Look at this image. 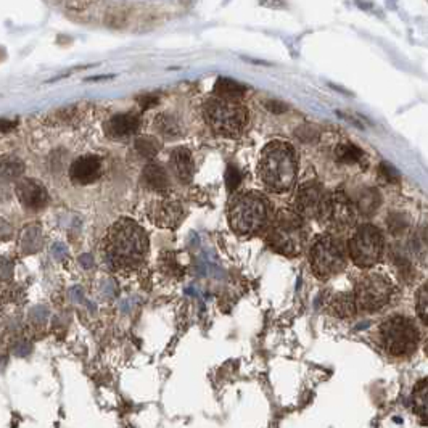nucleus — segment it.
Wrapping results in <instances>:
<instances>
[{
    "label": "nucleus",
    "instance_id": "f257e3e1",
    "mask_svg": "<svg viewBox=\"0 0 428 428\" xmlns=\"http://www.w3.org/2000/svg\"><path fill=\"white\" fill-rule=\"evenodd\" d=\"M103 256L108 268L118 274L127 276L139 271L148 256L145 229L131 218L118 219L105 235Z\"/></svg>",
    "mask_w": 428,
    "mask_h": 428
},
{
    "label": "nucleus",
    "instance_id": "c85d7f7f",
    "mask_svg": "<svg viewBox=\"0 0 428 428\" xmlns=\"http://www.w3.org/2000/svg\"><path fill=\"white\" fill-rule=\"evenodd\" d=\"M380 174H382V177L385 179V181H388V182H398L400 181V172L396 171L392 165L382 163L380 165Z\"/></svg>",
    "mask_w": 428,
    "mask_h": 428
},
{
    "label": "nucleus",
    "instance_id": "0eeeda50",
    "mask_svg": "<svg viewBox=\"0 0 428 428\" xmlns=\"http://www.w3.org/2000/svg\"><path fill=\"white\" fill-rule=\"evenodd\" d=\"M383 350L393 357H409L417 350L420 332L415 322L406 315H392L380 325Z\"/></svg>",
    "mask_w": 428,
    "mask_h": 428
},
{
    "label": "nucleus",
    "instance_id": "4be33fe9",
    "mask_svg": "<svg viewBox=\"0 0 428 428\" xmlns=\"http://www.w3.org/2000/svg\"><path fill=\"white\" fill-rule=\"evenodd\" d=\"M332 311L335 315L338 318H351L353 314L356 313V301H355V295H337L332 301Z\"/></svg>",
    "mask_w": 428,
    "mask_h": 428
},
{
    "label": "nucleus",
    "instance_id": "cd10ccee",
    "mask_svg": "<svg viewBox=\"0 0 428 428\" xmlns=\"http://www.w3.org/2000/svg\"><path fill=\"white\" fill-rule=\"evenodd\" d=\"M240 179H241V176H240L237 167L229 166L227 174H226V181H227V189H229V192H231V194H234V190L237 189V185L240 184Z\"/></svg>",
    "mask_w": 428,
    "mask_h": 428
},
{
    "label": "nucleus",
    "instance_id": "412c9836",
    "mask_svg": "<svg viewBox=\"0 0 428 428\" xmlns=\"http://www.w3.org/2000/svg\"><path fill=\"white\" fill-rule=\"evenodd\" d=\"M335 158L343 165H357L364 158V152L353 142H341L335 148Z\"/></svg>",
    "mask_w": 428,
    "mask_h": 428
},
{
    "label": "nucleus",
    "instance_id": "1a4fd4ad",
    "mask_svg": "<svg viewBox=\"0 0 428 428\" xmlns=\"http://www.w3.org/2000/svg\"><path fill=\"white\" fill-rule=\"evenodd\" d=\"M353 295H355L357 309L365 313H375L392 301L393 283L390 282L388 277L370 272L359 278Z\"/></svg>",
    "mask_w": 428,
    "mask_h": 428
},
{
    "label": "nucleus",
    "instance_id": "f8f14e48",
    "mask_svg": "<svg viewBox=\"0 0 428 428\" xmlns=\"http://www.w3.org/2000/svg\"><path fill=\"white\" fill-rule=\"evenodd\" d=\"M103 174L102 160L97 155H83L70 166V179L76 185L95 184Z\"/></svg>",
    "mask_w": 428,
    "mask_h": 428
},
{
    "label": "nucleus",
    "instance_id": "4468645a",
    "mask_svg": "<svg viewBox=\"0 0 428 428\" xmlns=\"http://www.w3.org/2000/svg\"><path fill=\"white\" fill-rule=\"evenodd\" d=\"M139 126L140 118L135 113H118L105 122V132L113 139H122L137 132Z\"/></svg>",
    "mask_w": 428,
    "mask_h": 428
},
{
    "label": "nucleus",
    "instance_id": "5701e85b",
    "mask_svg": "<svg viewBox=\"0 0 428 428\" xmlns=\"http://www.w3.org/2000/svg\"><path fill=\"white\" fill-rule=\"evenodd\" d=\"M134 148L142 158H155L161 150V142L153 135H140L135 139Z\"/></svg>",
    "mask_w": 428,
    "mask_h": 428
},
{
    "label": "nucleus",
    "instance_id": "2f4dec72",
    "mask_svg": "<svg viewBox=\"0 0 428 428\" xmlns=\"http://www.w3.org/2000/svg\"><path fill=\"white\" fill-rule=\"evenodd\" d=\"M425 351H427V355H428V341H427V345H425Z\"/></svg>",
    "mask_w": 428,
    "mask_h": 428
},
{
    "label": "nucleus",
    "instance_id": "f3484780",
    "mask_svg": "<svg viewBox=\"0 0 428 428\" xmlns=\"http://www.w3.org/2000/svg\"><path fill=\"white\" fill-rule=\"evenodd\" d=\"M153 221L163 227H174L181 222L182 208L176 202H161L153 207Z\"/></svg>",
    "mask_w": 428,
    "mask_h": 428
},
{
    "label": "nucleus",
    "instance_id": "9d476101",
    "mask_svg": "<svg viewBox=\"0 0 428 428\" xmlns=\"http://www.w3.org/2000/svg\"><path fill=\"white\" fill-rule=\"evenodd\" d=\"M357 208L356 203L345 194V192H333L328 194L324 214L320 221L330 232H346L355 227L357 219Z\"/></svg>",
    "mask_w": 428,
    "mask_h": 428
},
{
    "label": "nucleus",
    "instance_id": "20e7f679",
    "mask_svg": "<svg viewBox=\"0 0 428 428\" xmlns=\"http://www.w3.org/2000/svg\"><path fill=\"white\" fill-rule=\"evenodd\" d=\"M264 235L272 250L287 258L301 254L308 245L305 219L300 218L291 208L278 209L274 213V218Z\"/></svg>",
    "mask_w": 428,
    "mask_h": 428
},
{
    "label": "nucleus",
    "instance_id": "6ab92c4d",
    "mask_svg": "<svg viewBox=\"0 0 428 428\" xmlns=\"http://www.w3.org/2000/svg\"><path fill=\"white\" fill-rule=\"evenodd\" d=\"M246 94L245 85L229 78H219L214 84V97L227 98V100H241Z\"/></svg>",
    "mask_w": 428,
    "mask_h": 428
},
{
    "label": "nucleus",
    "instance_id": "dca6fc26",
    "mask_svg": "<svg viewBox=\"0 0 428 428\" xmlns=\"http://www.w3.org/2000/svg\"><path fill=\"white\" fill-rule=\"evenodd\" d=\"M140 181L145 185L147 189H150L153 192H158V194H165V192L169 190V174L161 165L157 163H148L144 171L140 174Z\"/></svg>",
    "mask_w": 428,
    "mask_h": 428
},
{
    "label": "nucleus",
    "instance_id": "b1692460",
    "mask_svg": "<svg viewBox=\"0 0 428 428\" xmlns=\"http://www.w3.org/2000/svg\"><path fill=\"white\" fill-rule=\"evenodd\" d=\"M155 126L165 137H176V135L181 134V127H179L177 121L169 115H160L158 120L155 121Z\"/></svg>",
    "mask_w": 428,
    "mask_h": 428
},
{
    "label": "nucleus",
    "instance_id": "bb28decb",
    "mask_svg": "<svg viewBox=\"0 0 428 428\" xmlns=\"http://www.w3.org/2000/svg\"><path fill=\"white\" fill-rule=\"evenodd\" d=\"M407 219L401 213H395L388 218V229L393 235H402L407 231Z\"/></svg>",
    "mask_w": 428,
    "mask_h": 428
},
{
    "label": "nucleus",
    "instance_id": "aec40b11",
    "mask_svg": "<svg viewBox=\"0 0 428 428\" xmlns=\"http://www.w3.org/2000/svg\"><path fill=\"white\" fill-rule=\"evenodd\" d=\"M380 204H382V197L378 194L377 189H364L356 200L357 213H361L364 216H372L374 213H377V209L380 208Z\"/></svg>",
    "mask_w": 428,
    "mask_h": 428
},
{
    "label": "nucleus",
    "instance_id": "9b49d317",
    "mask_svg": "<svg viewBox=\"0 0 428 428\" xmlns=\"http://www.w3.org/2000/svg\"><path fill=\"white\" fill-rule=\"evenodd\" d=\"M327 198L328 194L319 182L308 181L296 189L293 203H291V209H293L295 213L305 221L308 219L320 221L322 214H324Z\"/></svg>",
    "mask_w": 428,
    "mask_h": 428
},
{
    "label": "nucleus",
    "instance_id": "2eb2a0df",
    "mask_svg": "<svg viewBox=\"0 0 428 428\" xmlns=\"http://www.w3.org/2000/svg\"><path fill=\"white\" fill-rule=\"evenodd\" d=\"M169 166L179 182L190 184L192 181H194L195 163H194V158H192L190 150H187V148H184V147L174 148V150L171 152V157H169Z\"/></svg>",
    "mask_w": 428,
    "mask_h": 428
},
{
    "label": "nucleus",
    "instance_id": "a211bd4d",
    "mask_svg": "<svg viewBox=\"0 0 428 428\" xmlns=\"http://www.w3.org/2000/svg\"><path fill=\"white\" fill-rule=\"evenodd\" d=\"M412 411L424 425H428V378L415 385L412 392Z\"/></svg>",
    "mask_w": 428,
    "mask_h": 428
},
{
    "label": "nucleus",
    "instance_id": "7ed1b4c3",
    "mask_svg": "<svg viewBox=\"0 0 428 428\" xmlns=\"http://www.w3.org/2000/svg\"><path fill=\"white\" fill-rule=\"evenodd\" d=\"M258 174L264 187L274 194H285L295 187L298 157L288 142L272 140L261 150Z\"/></svg>",
    "mask_w": 428,
    "mask_h": 428
},
{
    "label": "nucleus",
    "instance_id": "39448f33",
    "mask_svg": "<svg viewBox=\"0 0 428 428\" xmlns=\"http://www.w3.org/2000/svg\"><path fill=\"white\" fill-rule=\"evenodd\" d=\"M203 116L211 131L227 139H235L244 134L250 121V113L244 103L221 97L207 100L203 107Z\"/></svg>",
    "mask_w": 428,
    "mask_h": 428
},
{
    "label": "nucleus",
    "instance_id": "c756f323",
    "mask_svg": "<svg viewBox=\"0 0 428 428\" xmlns=\"http://www.w3.org/2000/svg\"><path fill=\"white\" fill-rule=\"evenodd\" d=\"M157 102H158V98L155 97V95H144V97H140V107L145 108V110L153 107V105H157Z\"/></svg>",
    "mask_w": 428,
    "mask_h": 428
},
{
    "label": "nucleus",
    "instance_id": "ddd939ff",
    "mask_svg": "<svg viewBox=\"0 0 428 428\" xmlns=\"http://www.w3.org/2000/svg\"><path fill=\"white\" fill-rule=\"evenodd\" d=\"M15 192L23 207L31 211L42 209L48 202L47 189L39 181H36V179L26 177L18 181Z\"/></svg>",
    "mask_w": 428,
    "mask_h": 428
},
{
    "label": "nucleus",
    "instance_id": "f03ea898",
    "mask_svg": "<svg viewBox=\"0 0 428 428\" xmlns=\"http://www.w3.org/2000/svg\"><path fill=\"white\" fill-rule=\"evenodd\" d=\"M274 218L269 198L261 192H237L227 204V219L232 232L241 237L266 234Z\"/></svg>",
    "mask_w": 428,
    "mask_h": 428
},
{
    "label": "nucleus",
    "instance_id": "7c9ffc66",
    "mask_svg": "<svg viewBox=\"0 0 428 428\" xmlns=\"http://www.w3.org/2000/svg\"><path fill=\"white\" fill-rule=\"evenodd\" d=\"M268 103H269L268 105L269 110L274 111V113H282V111H285V108H287L282 102H268Z\"/></svg>",
    "mask_w": 428,
    "mask_h": 428
},
{
    "label": "nucleus",
    "instance_id": "6e6552de",
    "mask_svg": "<svg viewBox=\"0 0 428 428\" xmlns=\"http://www.w3.org/2000/svg\"><path fill=\"white\" fill-rule=\"evenodd\" d=\"M385 240L380 229L372 224L359 226L348 241V254L357 268L367 269L380 261Z\"/></svg>",
    "mask_w": 428,
    "mask_h": 428
},
{
    "label": "nucleus",
    "instance_id": "a878e982",
    "mask_svg": "<svg viewBox=\"0 0 428 428\" xmlns=\"http://www.w3.org/2000/svg\"><path fill=\"white\" fill-rule=\"evenodd\" d=\"M415 308H417V314L420 320L428 325V283H425L417 291V298H415Z\"/></svg>",
    "mask_w": 428,
    "mask_h": 428
},
{
    "label": "nucleus",
    "instance_id": "423d86ee",
    "mask_svg": "<svg viewBox=\"0 0 428 428\" xmlns=\"http://www.w3.org/2000/svg\"><path fill=\"white\" fill-rule=\"evenodd\" d=\"M348 263V246L333 234L319 235L309 245V264L315 277L330 278L340 274Z\"/></svg>",
    "mask_w": 428,
    "mask_h": 428
},
{
    "label": "nucleus",
    "instance_id": "393cba45",
    "mask_svg": "<svg viewBox=\"0 0 428 428\" xmlns=\"http://www.w3.org/2000/svg\"><path fill=\"white\" fill-rule=\"evenodd\" d=\"M2 174L5 179H16L23 174V163L15 157H5L2 160Z\"/></svg>",
    "mask_w": 428,
    "mask_h": 428
}]
</instances>
